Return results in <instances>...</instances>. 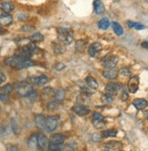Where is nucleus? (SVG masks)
Wrapping results in <instances>:
<instances>
[{"label": "nucleus", "mask_w": 148, "mask_h": 151, "mask_svg": "<svg viewBox=\"0 0 148 151\" xmlns=\"http://www.w3.org/2000/svg\"><path fill=\"white\" fill-rule=\"evenodd\" d=\"M5 63L7 66L16 69H23V68H28L34 66V61L31 60L28 58H25L23 56H14L7 58L5 60Z\"/></svg>", "instance_id": "nucleus-1"}, {"label": "nucleus", "mask_w": 148, "mask_h": 151, "mask_svg": "<svg viewBox=\"0 0 148 151\" xmlns=\"http://www.w3.org/2000/svg\"><path fill=\"white\" fill-rule=\"evenodd\" d=\"M66 137L62 134H54L49 140L48 148L51 151H59L63 149V145L65 143Z\"/></svg>", "instance_id": "nucleus-2"}, {"label": "nucleus", "mask_w": 148, "mask_h": 151, "mask_svg": "<svg viewBox=\"0 0 148 151\" xmlns=\"http://www.w3.org/2000/svg\"><path fill=\"white\" fill-rule=\"evenodd\" d=\"M58 40L65 46L70 45L74 40L73 31L65 27L58 28Z\"/></svg>", "instance_id": "nucleus-3"}, {"label": "nucleus", "mask_w": 148, "mask_h": 151, "mask_svg": "<svg viewBox=\"0 0 148 151\" xmlns=\"http://www.w3.org/2000/svg\"><path fill=\"white\" fill-rule=\"evenodd\" d=\"M14 88L16 92L23 98H28L34 90V88L27 81H19L14 84Z\"/></svg>", "instance_id": "nucleus-4"}, {"label": "nucleus", "mask_w": 148, "mask_h": 151, "mask_svg": "<svg viewBox=\"0 0 148 151\" xmlns=\"http://www.w3.org/2000/svg\"><path fill=\"white\" fill-rule=\"evenodd\" d=\"M119 62L118 57H116L114 55H107L102 58L101 64L102 66L105 68H112L117 66V64Z\"/></svg>", "instance_id": "nucleus-5"}, {"label": "nucleus", "mask_w": 148, "mask_h": 151, "mask_svg": "<svg viewBox=\"0 0 148 151\" xmlns=\"http://www.w3.org/2000/svg\"><path fill=\"white\" fill-rule=\"evenodd\" d=\"M59 126V116H50L46 117L45 122V130L48 132H53L55 131Z\"/></svg>", "instance_id": "nucleus-6"}, {"label": "nucleus", "mask_w": 148, "mask_h": 151, "mask_svg": "<svg viewBox=\"0 0 148 151\" xmlns=\"http://www.w3.org/2000/svg\"><path fill=\"white\" fill-rule=\"evenodd\" d=\"M139 83H140V80H139V77L138 76H134V77H132L129 81H128V84H127V88H128V91L132 94H134L137 92L139 88Z\"/></svg>", "instance_id": "nucleus-7"}, {"label": "nucleus", "mask_w": 148, "mask_h": 151, "mask_svg": "<svg viewBox=\"0 0 148 151\" xmlns=\"http://www.w3.org/2000/svg\"><path fill=\"white\" fill-rule=\"evenodd\" d=\"M121 88H122V86L119 83H110L105 87L104 92L107 95L114 96V95L118 94V92L121 90Z\"/></svg>", "instance_id": "nucleus-8"}, {"label": "nucleus", "mask_w": 148, "mask_h": 151, "mask_svg": "<svg viewBox=\"0 0 148 151\" xmlns=\"http://www.w3.org/2000/svg\"><path fill=\"white\" fill-rule=\"evenodd\" d=\"M37 144H38V148L41 150H46L48 149V146H49V139L44 134L39 133L37 135Z\"/></svg>", "instance_id": "nucleus-9"}, {"label": "nucleus", "mask_w": 148, "mask_h": 151, "mask_svg": "<svg viewBox=\"0 0 148 151\" xmlns=\"http://www.w3.org/2000/svg\"><path fill=\"white\" fill-rule=\"evenodd\" d=\"M102 46L101 43H99V42L92 43V44L89 47V49H88L90 57H91V58L97 57L100 54V52L102 51Z\"/></svg>", "instance_id": "nucleus-10"}, {"label": "nucleus", "mask_w": 148, "mask_h": 151, "mask_svg": "<svg viewBox=\"0 0 148 151\" xmlns=\"http://www.w3.org/2000/svg\"><path fill=\"white\" fill-rule=\"evenodd\" d=\"M118 70L115 68H105L102 72V76L104 78H106L108 80H114L115 78H117L118 77Z\"/></svg>", "instance_id": "nucleus-11"}, {"label": "nucleus", "mask_w": 148, "mask_h": 151, "mask_svg": "<svg viewBox=\"0 0 148 151\" xmlns=\"http://www.w3.org/2000/svg\"><path fill=\"white\" fill-rule=\"evenodd\" d=\"M72 111L75 113L76 115L80 116H87L90 113V110L88 107H86L84 105L81 104H78L73 106L72 107Z\"/></svg>", "instance_id": "nucleus-12"}, {"label": "nucleus", "mask_w": 148, "mask_h": 151, "mask_svg": "<svg viewBox=\"0 0 148 151\" xmlns=\"http://www.w3.org/2000/svg\"><path fill=\"white\" fill-rule=\"evenodd\" d=\"M49 78L46 75H41L38 76V77H32L29 78V81L31 84H34L36 86H43L45 84H47Z\"/></svg>", "instance_id": "nucleus-13"}, {"label": "nucleus", "mask_w": 148, "mask_h": 151, "mask_svg": "<svg viewBox=\"0 0 148 151\" xmlns=\"http://www.w3.org/2000/svg\"><path fill=\"white\" fill-rule=\"evenodd\" d=\"M65 98H66V92L63 88H58L53 92L54 101H56L59 104L65 100Z\"/></svg>", "instance_id": "nucleus-14"}, {"label": "nucleus", "mask_w": 148, "mask_h": 151, "mask_svg": "<svg viewBox=\"0 0 148 151\" xmlns=\"http://www.w3.org/2000/svg\"><path fill=\"white\" fill-rule=\"evenodd\" d=\"M103 148L106 150H120L123 148V144L120 141H110L104 144Z\"/></svg>", "instance_id": "nucleus-15"}, {"label": "nucleus", "mask_w": 148, "mask_h": 151, "mask_svg": "<svg viewBox=\"0 0 148 151\" xmlns=\"http://www.w3.org/2000/svg\"><path fill=\"white\" fill-rule=\"evenodd\" d=\"M66 46L63 45L62 43H60L59 41H54L52 43V49H53L54 53L56 55H61L65 51H66Z\"/></svg>", "instance_id": "nucleus-16"}, {"label": "nucleus", "mask_w": 148, "mask_h": 151, "mask_svg": "<svg viewBox=\"0 0 148 151\" xmlns=\"http://www.w3.org/2000/svg\"><path fill=\"white\" fill-rule=\"evenodd\" d=\"M45 122H46V116L44 115H37L35 117V125L38 128L45 130Z\"/></svg>", "instance_id": "nucleus-17"}, {"label": "nucleus", "mask_w": 148, "mask_h": 151, "mask_svg": "<svg viewBox=\"0 0 148 151\" xmlns=\"http://www.w3.org/2000/svg\"><path fill=\"white\" fill-rule=\"evenodd\" d=\"M13 22V17L10 16L9 14H2L0 15V25L3 26V27H7L9 26Z\"/></svg>", "instance_id": "nucleus-18"}, {"label": "nucleus", "mask_w": 148, "mask_h": 151, "mask_svg": "<svg viewBox=\"0 0 148 151\" xmlns=\"http://www.w3.org/2000/svg\"><path fill=\"white\" fill-rule=\"evenodd\" d=\"M93 8H94V12L97 15H102L105 12V7L101 0H94Z\"/></svg>", "instance_id": "nucleus-19"}, {"label": "nucleus", "mask_w": 148, "mask_h": 151, "mask_svg": "<svg viewBox=\"0 0 148 151\" xmlns=\"http://www.w3.org/2000/svg\"><path fill=\"white\" fill-rule=\"evenodd\" d=\"M133 106L135 107L137 110H142L144 109L147 106V101L145 99H135L133 102Z\"/></svg>", "instance_id": "nucleus-20"}, {"label": "nucleus", "mask_w": 148, "mask_h": 151, "mask_svg": "<svg viewBox=\"0 0 148 151\" xmlns=\"http://www.w3.org/2000/svg\"><path fill=\"white\" fill-rule=\"evenodd\" d=\"M85 83L91 89H97L98 87H99L98 82L96 81V79H95L93 77H91V76H88V77L86 78Z\"/></svg>", "instance_id": "nucleus-21"}, {"label": "nucleus", "mask_w": 148, "mask_h": 151, "mask_svg": "<svg viewBox=\"0 0 148 151\" xmlns=\"http://www.w3.org/2000/svg\"><path fill=\"white\" fill-rule=\"evenodd\" d=\"M0 7H1L2 9V11L7 13V14H9V13H11L13 10L15 9V6L14 5L11 3V2H9V1H6V2H3L1 4V6H0Z\"/></svg>", "instance_id": "nucleus-22"}, {"label": "nucleus", "mask_w": 148, "mask_h": 151, "mask_svg": "<svg viewBox=\"0 0 148 151\" xmlns=\"http://www.w3.org/2000/svg\"><path fill=\"white\" fill-rule=\"evenodd\" d=\"M28 39L31 42L35 43V44H38V43H41L44 41V36L42 35L40 32H36V33L31 35V37Z\"/></svg>", "instance_id": "nucleus-23"}, {"label": "nucleus", "mask_w": 148, "mask_h": 151, "mask_svg": "<svg viewBox=\"0 0 148 151\" xmlns=\"http://www.w3.org/2000/svg\"><path fill=\"white\" fill-rule=\"evenodd\" d=\"M110 26H111V22H110L109 18H107V17H104V18L101 19L98 23V27L102 30L108 29Z\"/></svg>", "instance_id": "nucleus-24"}, {"label": "nucleus", "mask_w": 148, "mask_h": 151, "mask_svg": "<svg viewBox=\"0 0 148 151\" xmlns=\"http://www.w3.org/2000/svg\"><path fill=\"white\" fill-rule=\"evenodd\" d=\"M112 30L114 31V33L117 35L118 37H121V36L123 35V27L119 23L113 22L112 24Z\"/></svg>", "instance_id": "nucleus-25"}, {"label": "nucleus", "mask_w": 148, "mask_h": 151, "mask_svg": "<svg viewBox=\"0 0 148 151\" xmlns=\"http://www.w3.org/2000/svg\"><path fill=\"white\" fill-rule=\"evenodd\" d=\"M28 145L30 148H38V144H37V135L36 134H32L28 140Z\"/></svg>", "instance_id": "nucleus-26"}, {"label": "nucleus", "mask_w": 148, "mask_h": 151, "mask_svg": "<svg viewBox=\"0 0 148 151\" xmlns=\"http://www.w3.org/2000/svg\"><path fill=\"white\" fill-rule=\"evenodd\" d=\"M86 44H87V41H85V40H82V39L78 40L75 43V49L79 52H81V51H83L84 48H85Z\"/></svg>", "instance_id": "nucleus-27"}, {"label": "nucleus", "mask_w": 148, "mask_h": 151, "mask_svg": "<svg viewBox=\"0 0 148 151\" xmlns=\"http://www.w3.org/2000/svg\"><path fill=\"white\" fill-rule=\"evenodd\" d=\"M117 135V130L115 129H108V130H104L102 133V136L103 137H114Z\"/></svg>", "instance_id": "nucleus-28"}, {"label": "nucleus", "mask_w": 148, "mask_h": 151, "mask_svg": "<svg viewBox=\"0 0 148 151\" xmlns=\"http://www.w3.org/2000/svg\"><path fill=\"white\" fill-rule=\"evenodd\" d=\"M59 103L56 101H51L47 104V109L49 111H56L59 109Z\"/></svg>", "instance_id": "nucleus-29"}, {"label": "nucleus", "mask_w": 148, "mask_h": 151, "mask_svg": "<svg viewBox=\"0 0 148 151\" xmlns=\"http://www.w3.org/2000/svg\"><path fill=\"white\" fill-rule=\"evenodd\" d=\"M11 129H12V131L17 135L20 133V127L18 126V123L15 119L11 120Z\"/></svg>", "instance_id": "nucleus-30"}, {"label": "nucleus", "mask_w": 148, "mask_h": 151, "mask_svg": "<svg viewBox=\"0 0 148 151\" xmlns=\"http://www.w3.org/2000/svg\"><path fill=\"white\" fill-rule=\"evenodd\" d=\"M118 72H120V74L124 76V77H129V76L132 74V70L129 67H123V68H121V69Z\"/></svg>", "instance_id": "nucleus-31"}, {"label": "nucleus", "mask_w": 148, "mask_h": 151, "mask_svg": "<svg viewBox=\"0 0 148 151\" xmlns=\"http://www.w3.org/2000/svg\"><path fill=\"white\" fill-rule=\"evenodd\" d=\"M11 90H12V85H11V84H7V85H5L4 87L1 88V92H2L3 94L7 95V96L10 94Z\"/></svg>", "instance_id": "nucleus-32"}, {"label": "nucleus", "mask_w": 148, "mask_h": 151, "mask_svg": "<svg viewBox=\"0 0 148 151\" xmlns=\"http://www.w3.org/2000/svg\"><path fill=\"white\" fill-rule=\"evenodd\" d=\"M92 125L94 126L95 128L100 129L105 126V122H104V119H102V120H92Z\"/></svg>", "instance_id": "nucleus-33"}, {"label": "nucleus", "mask_w": 148, "mask_h": 151, "mask_svg": "<svg viewBox=\"0 0 148 151\" xmlns=\"http://www.w3.org/2000/svg\"><path fill=\"white\" fill-rule=\"evenodd\" d=\"M102 119H104V116H103L101 113L94 112V113L92 114L91 120H102Z\"/></svg>", "instance_id": "nucleus-34"}, {"label": "nucleus", "mask_w": 148, "mask_h": 151, "mask_svg": "<svg viewBox=\"0 0 148 151\" xmlns=\"http://www.w3.org/2000/svg\"><path fill=\"white\" fill-rule=\"evenodd\" d=\"M102 99L104 102H106L107 104L109 103H112L113 101L112 99V96H110V95H107V94H105L104 96H102Z\"/></svg>", "instance_id": "nucleus-35"}, {"label": "nucleus", "mask_w": 148, "mask_h": 151, "mask_svg": "<svg viewBox=\"0 0 148 151\" xmlns=\"http://www.w3.org/2000/svg\"><path fill=\"white\" fill-rule=\"evenodd\" d=\"M0 134H1L3 137L7 136L9 134V128L7 127H0Z\"/></svg>", "instance_id": "nucleus-36"}, {"label": "nucleus", "mask_w": 148, "mask_h": 151, "mask_svg": "<svg viewBox=\"0 0 148 151\" xmlns=\"http://www.w3.org/2000/svg\"><path fill=\"white\" fill-rule=\"evenodd\" d=\"M8 100V96L6 94H3L2 92H0V101L7 102Z\"/></svg>", "instance_id": "nucleus-37"}, {"label": "nucleus", "mask_w": 148, "mask_h": 151, "mask_svg": "<svg viewBox=\"0 0 148 151\" xmlns=\"http://www.w3.org/2000/svg\"><path fill=\"white\" fill-rule=\"evenodd\" d=\"M127 99H128V93L123 89V92H122L121 99H122L123 101H126V100H127Z\"/></svg>", "instance_id": "nucleus-38"}, {"label": "nucleus", "mask_w": 148, "mask_h": 151, "mask_svg": "<svg viewBox=\"0 0 148 151\" xmlns=\"http://www.w3.org/2000/svg\"><path fill=\"white\" fill-rule=\"evenodd\" d=\"M43 92H44V94L45 95H51L52 93H53V89H52L51 88H45L44 89H43Z\"/></svg>", "instance_id": "nucleus-39"}, {"label": "nucleus", "mask_w": 148, "mask_h": 151, "mask_svg": "<svg viewBox=\"0 0 148 151\" xmlns=\"http://www.w3.org/2000/svg\"><path fill=\"white\" fill-rule=\"evenodd\" d=\"M135 29H137V30H141V29H144L145 28V26H144V25H142V24H139V23H136L135 25H134V27H133Z\"/></svg>", "instance_id": "nucleus-40"}, {"label": "nucleus", "mask_w": 148, "mask_h": 151, "mask_svg": "<svg viewBox=\"0 0 148 151\" xmlns=\"http://www.w3.org/2000/svg\"><path fill=\"white\" fill-rule=\"evenodd\" d=\"M65 68V65L63 64V63H59L57 66H56V69L58 70V71H60V70H62L63 68Z\"/></svg>", "instance_id": "nucleus-41"}, {"label": "nucleus", "mask_w": 148, "mask_h": 151, "mask_svg": "<svg viewBox=\"0 0 148 151\" xmlns=\"http://www.w3.org/2000/svg\"><path fill=\"white\" fill-rule=\"evenodd\" d=\"M6 81V76L4 73L0 72V84H2Z\"/></svg>", "instance_id": "nucleus-42"}, {"label": "nucleus", "mask_w": 148, "mask_h": 151, "mask_svg": "<svg viewBox=\"0 0 148 151\" xmlns=\"http://www.w3.org/2000/svg\"><path fill=\"white\" fill-rule=\"evenodd\" d=\"M135 24H136V23H135V22H133V21H131V20L127 21V25L129 26V27H133Z\"/></svg>", "instance_id": "nucleus-43"}, {"label": "nucleus", "mask_w": 148, "mask_h": 151, "mask_svg": "<svg viewBox=\"0 0 148 151\" xmlns=\"http://www.w3.org/2000/svg\"><path fill=\"white\" fill-rule=\"evenodd\" d=\"M142 47H144V48H145V49L148 48V42H147L146 40L144 41V42L142 43Z\"/></svg>", "instance_id": "nucleus-44"}, {"label": "nucleus", "mask_w": 148, "mask_h": 151, "mask_svg": "<svg viewBox=\"0 0 148 151\" xmlns=\"http://www.w3.org/2000/svg\"><path fill=\"white\" fill-rule=\"evenodd\" d=\"M17 17H18V20H25L27 17L24 16V15H22V14H20V15L17 16Z\"/></svg>", "instance_id": "nucleus-45"}, {"label": "nucleus", "mask_w": 148, "mask_h": 151, "mask_svg": "<svg viewBox=\"0 0 148 151\" xmlns=\"http://www.w3.org/2000/svg\"><path fill=\"white\" fill-rule=\"evenodd\" d=\"M7 149H8V150H17V147H15V146H8V147H7Z\"/></svg>", "instance_id": "nucleus-46"}, {"label": "nucleus", "mask_w": 148, "mask_h": 151, "mask_svg": "<svg viewBox=\"0 0 148 151\" xmlns=\"http://www.w3.org/2000/svg\"><path fill=\"white\" fill-rule=\"evenodd\" d=\"M2 33H3V28L0 27V34H2Z\"/></svg>", "instance_id": "nucleus-47"}, {"label": "nucleus", "mask_w": 148, "mask_h": 151, "mask_svg": "<svg viewBox=\"0 0 148 151\" xmlns=\"http://www.w3.org/2000/svg\"><path fill=\"white\" fill-rule=\"evenodd\" d=\"M0 1H1V0H0Z\"/></svg>", "instance_id": "nucleus-48"}]
</instances>
